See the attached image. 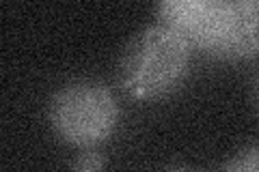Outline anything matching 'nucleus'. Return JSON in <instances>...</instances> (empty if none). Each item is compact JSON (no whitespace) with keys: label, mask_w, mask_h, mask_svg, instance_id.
<instances>
[{"label":"nucleus","mask_w":259,"mask_h":172,"mask_svg":"<svg viewBox=\"0 0 259 172\" xmlns=\"http://www.w3.org/2000/svg\"><path fill=\"white\" fill-rule=\"evenodd\" d=\"M257 103H259V78H257Z\"/></svg>","instance_id":"nucleus-6"},{"label":"nucleus","mask_w":259,"mask_h":172,"mask_svg":"<svg viewBox=\"0 0 259 172\" xmlns=\"http://www.w3.org/2000/svg\"><path fill=\"white\" fill-rule=\"evenodd\" d=\"M190 45L164 24L143 28L130 39L119 61V82L134 99H158L186 78Z\"/></svg>","instance_id":"nucleus-2"},{"label":"nucleus","mask_w":259,"mask_h":172,"mask_svg":"<svg viewBox=\"0 0 259 172\" xmlns=\"http://www.w3.org/2000/svg\"><path fill=\"white\" fill-rule=\"evenodd\" d=\"M160 24L190 47L216 59L242 61L259 54V3L246 0H171L158 7Z\"/></svg>","instance_id":"nucleus-1"},{"label":"nucleus","mask_w":259,"mask_h":172,"mask_svg":"<svg viewBox=\"0 0 259 172\" xmlns=\"http://www.w3.org/2000/svg\"><path fill=\"white\" fill-rule=\"evenodd\" d=\"M225 172H259V144L242 149L227 163Z\"/></svg>","instance_id":"nucleus-4"},{"label":"nucleus","mask_w":259,"mask_h":172,"mask_svg":"<svg viewBox=\"0 0 259 172\" xmlns=\"http://www.w3.org/2000/svg\"><path fill=\"white\" fill-rule=\"evenodd\" d=\"M71 168H74V172H102L104 157L97 151H84L76 157Z\"/></svg>","instance_id":"nucleus-5"},{"label":"nucleus","mask_w":259,"mask_h":172,"mask_svg":"<svg viewBox=\"0 0 259 172\" xmlns=\"http://www.w3.org/2000/svg\"><path fill=\"white\" fill-rule=\"evenodd\" d=\"M50 125L63 142L95 146L115 132L119 108L112 93L95 80H74L54 93Z\"/></svg>","instance_id":"nucleus-3"}]
</instances>
